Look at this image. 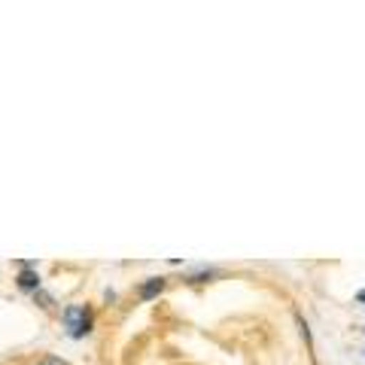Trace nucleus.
I'll return each mask as SVG.
<instances>
[{
  "label": "nucleus",
  "mask_w": 365,
  "mask_h": 365,
  "mask_svg": "<svg viewBox=\"0 0 365 365\" xmlns=\"http://www.w3.org/2000/svg\"><path fill=\"white\" fill-rule=\"evenodd\" d=\"M31 299H34V304H37L40 311H55V304H58V302H55V295H52L49 289H40V292H34Z\"/></svg>",
  "instance_id": "nucleus-4"
},
{
  "label": "nucleus",
  "mask_w": 365,
  "mask_h": 365,
  "mask_svg": "<svg viewBox=\"0 0 365 365\" xmlns=\"http://www.w3.org/2000/svg\"><path fill=\"white\" fill-rule=\"evenodd\" d=\"M104 302H107V304H113V302H116V292L107 289V292H104Z\"/></svg>",
  "instance_id": "nucleus-7"
},
{
  "label": "nucleus",
  "mask_w": 365,
  "mask_h": 365,
  "mask_svg": "<svg viewBox=\"0 0 365 365\" xmlns=\"http://www.w3.org/2000/svg\"><path fill=\"white\" fill-rule=\"evenodd\" d=\"M31 365H71V362L61 359V356H55V353H43V356H37Z\"/></svg>",
  "instance_id": "nucleus-6"
},
{
  "label": "nucleus",
  "mask_w": 365,
  "mask_h": 365,
  "mask_svg": "<svg viewBox=\"0 0 365 365\" xmlns=\"http://www.w3.org/2000/svg\"><path fill=\"white\" fill-rule=\"evenodd\" d=\"M168 289V277H162V274H158V277H146V280H140L134 287V295L140 302H153V299H158V295H162Z\"/></svg>",
  "instance_id": "nucleus-3"
},
{
  "label": "nucleus",
  "mask_w": 365,
  "mask_h": 365,
  "mask_svg": "<svg viewBox=\"0 0 365 365\" xmlns=\"http://www.w3.org/2000/svg\"><path fill=\"white\" fill-rule=\"evenodd\" d=\"M295 326H299V332H302V338H304V344H307V350L314 353V332H311V323L302 317V314H295Z\"/></svg>",
  "instance_id": "nucleus-5"
},
{
  "label": "nucleus",
  "mask_w": 365,
  "mask_h": 365,
  "mask_svg": "<svg viewBox=\"0 0 365 365\" xmlns=\"http://www.w3.org/2000/svg\"><path fill=\"white\" fill-rule=\"evenodd\" d=\"M58 319L67 338L73 341H83L95 332V311H91V304H64Z\"/></svg>",
  "instance_id": "nucleus-1"
},
{
  "label": "nucleus",
  "mask_w": 365,
  "mask_h": 365,
  "mask_svg": "<svg viewBox=\"0 0 365 365\" xmlns=\"http://www.w3.org/2000/svg\"><path fill=\"white\" fill-rule=\"evenodd\" d=\"M356 302H359V304H365V289H359V292H356Z\"/></svg>",
  "instance_id": "nucleus-8"
},
{
  "label": "nucleus",
  "mask_w": 365,
  "mask_h": 365,
  "mask_svg": "<svg viewBox=\"0 0 365 365\" xmlns=\"http://www.w3.org/2000/svg\"><path fill=\"white\" fill-rule=\"evenodd\" d=\"M16 289L25 292V295H34V292L43 289V277H40V271L34 262H21V268L16 274Z\"/></svg>",
  "instance_id": "nucleus-2"
}]
</instances>
